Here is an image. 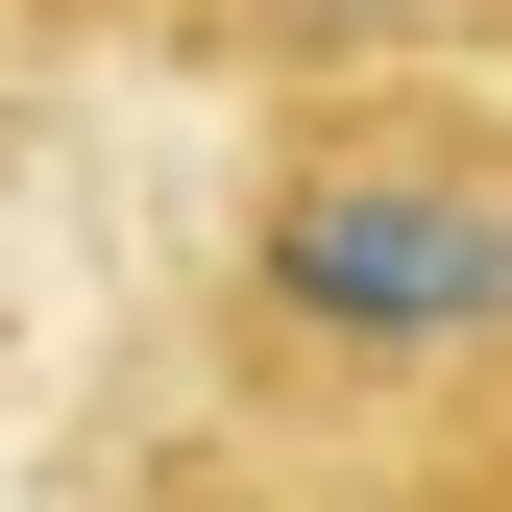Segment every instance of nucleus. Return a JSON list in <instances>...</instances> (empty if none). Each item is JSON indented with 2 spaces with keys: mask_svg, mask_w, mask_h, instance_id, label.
I'll return each mask as SVG.
<instances>
[{
  "mask_svg": "<svg viewBox=\"0 0 512 512\" xmlns=\"http://www.w3.org/2000/svg\"><path fill=\"white\" fill-rule=\"evenodd\" d=\"M220 317L293 415H415L512 342V122L464 74H342L269 122V196L220 244Z\"/></svg>",
  "mask_w": 512,
  "mask_h": 512,
  "instance_id": "1",
  "label": "nucleus"
},
{
  "mask_svg": "<svg viewBox=\"0 0 512 512\" xmlns=\"http://www.w3.org/2000/svg\"><path fill=\"white\" fill-rule=\"evenodd\" d=\"M122 49L171 74H269V98H342V74H464L512 0H98Z\"/></svg>",
  "mask_w": 512,
  "mask_h": 512,
  "instance_id": "2",
  "label": "nucleus"
},
{
  "mask_svg": "<svg viewBox=\"0 0 512 512\" xmlns=\"http://www.w3.org/2000/svg\"><path fill=\"white\" fill-rule=\"evenodd\" d=\"M98 512H293L269 464H147V488H98Z\"/></svg>",
  "mask_w": 512,
  "mask_h": 512,
  "instance_id": "3",
  "label": "nucleus"
}]
</instances>
